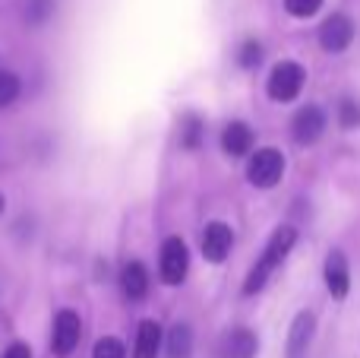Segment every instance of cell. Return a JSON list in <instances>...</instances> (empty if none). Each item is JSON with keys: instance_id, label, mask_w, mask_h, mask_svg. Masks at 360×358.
Segmentation results:
<instances>
[{"instance_id": "obj_5", "label": "cell", "mask_w": 360, "mask_h": 358, "mask_svg": "<svg viewBox=\"0 0 360 358\" xmlns=\"http://www.w3.org/2000/svg\"><path fill=\"white\" fill-rule=\"evenodd\" d=\"M82 340V321L76 311H57L54 317V330H51V352L57 358H70L76 352V346H79Z\"/></svg>"}, {"instance_id": "obj_18", "label": "cell", "mask_w": 360, "mask_h": 358, "mask_svg": "<svg viewBox=\"0 0 360 358\" xmlns=\"http://www.w3.org/2000/svg\"><path fill=\"white\" fill-rule=\"evenodd\" d=\"M19 92H22V82H19V76L10 73V70H0V108L13 105V101L19 99Z\"/></svg>"}, {"instance_id": "obj_24", "label": "cell", "mask_w": 360, "mask_h": 358, "mask_svg": "<svg viewBox=\"0 0 360 358\" xmlns=\"http://www.w3.org/2000/svg\"><path fill=\"white\" fill-rule=\"evenodd\" d=\"M0 216H4V194H0Z\"/></svg>"}, {"instance_id": "obj_16", "label": "cell", "mask_w": 360, "mask_h": 358, "mask_svg": "<svg viewBox=\"0 0 360 358\" xmlns=\"http://www.w3.org/2000/svg\"><path fill=\"white\" fill-rule=\"evenodd\" d=\"M165 352L168 358H190L193 355V330L190 323H174L165 340Z\"/></svg>"}, {"instance_id": "obj_1", "label": "cell", "mask_w": 360, "mask_h": 358, "mask_svg": "<svg viewBox=\"0 0 360 358\" xmlns=\"http://www.w3.org/2000/svg\"><path fill=\"white\" fill-rule=\"evenodd\" d=\"M294 245H297V232H294L291 226L275 228V232L269 235V241H266V251H262V257L256 260L253 266H250L247 279H243V295H256V292L266 289L269 276H272V273L278 270L281 264H285V257L294 251Z\"/></svg>"}, {"instance_id": "obj_11", "label": "cell", "mask_w": 360, "mask_h": 358, "mask_svg": "<svg viewBox=\"0 0 360 358\" xmlns=\"http://www.w3.org/2000/svg\"><path fill=\"white\" fill-rule=\"evenodd\" d=\"M316 336V314L313 311H297L288 330V358H304Z\"/></svg>"}, {"instance_id": "obj_22", "label": "cell", "mask_w": 360, "mask_h": 358, "mask_svg": "<svg viewBox=\"0 0 360 358\" xmlns=\"http://www.w3.org/2000/svg\"><path fill=\"white\" fill-rule=\"evenodd\" d=\"M323 6V0H285V10L297 19H310Z\"/></svg>"}, {"instance_id": "obj_19", "label": "cell", "mask_w": 360, "mask_h": 358, "mask_svg": "<svg viewBox=\"0 0 360 358\" xmlns=\"http://www.w3.org/2000/svg\"><path fill=\"white\" fill-rule=\"evenodd\" d=\"M237 63H240L243 70H256L262 63V44L256 42V38H247V42L240 44V51H237Z\"/></svg>"}, {"instance_id": "obj_20", "label": "cell", "mask_w": 360, "mask_h": 358, "mask_svg": "<svg viewBox=\"0 0 360 358\" xmlns=\"http://www.w3.org/2000/svg\"><path fill=\"white\" fill-rule=\"evenodd\" d=\"M338 124H342L345 130L360 127V101L357 99H342L338 101Z\"/></svg>"}, {"instance_id": "obj_14", "label": "cell", "mask_w": 360, "mask_h": 358, "mask_svg": "<svg viewBox=\"0 0 360 358\" xmlns=\"http://www.w3.org/2000/svg\"><path fill=\"white\" fill-rule=\"evenodd\" d=\"M158 349H162V327L155 321H143L133 342V358H155Z\"/></svg>"}, {"instance_id": "obj_2", "label": "cell", "mask_w": 360, "mask_h": 358, "mask_svg": "<svg viewBox=\"0 0 360 358\" xmlns=\"http://www.w3.org/2000/svg\"><path fill=\"white\" fill-rule=\"evenodd\" d=\"M304 82H307V70L297 61H278L266 80V92L272 101H294L304 92Z\"/></svg>"}, {"instance_id": "obj_17", "label": "cell", "mask_w": 360, "mask_h": 358, "mask_svg": "<svg viewBox=\"0 0 360 358\" xmlns=\"http://www.w3.org/2000/svg\"><path fill=\"white\" fill-rule=\"evenodd\" d=\"M54 13V0H25V23L29 25H44Z\"/></svg>"}, {"instance_id": "obj_9", "label": "cell", "mask_w": 360, "mask_h": 358, "mask_svg": "<svg viewBox=\"0 0 360 358\" xmlns=\"http://www.w3.org/2000/svg\"><path fill=\"white\" fill-rule=\"evenodd\" d=\"M256 352H259V340L250 327H231L218 340V358H256Z\"/></svg>"}, {"instance_id": "obj_4", "label": "cell", "mask_w": 360, "mask_h": 358, "mask_svg": "<svg viewBox=\"0 0 360 358\" xmlns=\"http://www.w3.org/2000/svg\"><path fill=\"white\" fill-rule=\"evenodd\" d=\"M158 273H162L165 285H180L190 273V251H186L184 238L171 235L162 245V257H158Z\"/></svg>"}, {"instance_id": "obj_13", "label": "cell", "mask_w": 360, "mask_h": 358, "mask_svg": "<svg viewBox=\"0 0 360 358\" xmlns=\"http://www.w3.org/2000/svg\"><path fill=\"white\" fill-rule=\"evenodd\" d=\"M120 289H124V295L130 298V302H143V298L149 295V270H146V264L130 260V264L120 270Z\"/></svg>"}, {"instance_id": "obj_12", "label": "cell", "mask_w": 360, "mask_h": 358, "mask_svg": "<svg viewBox=\"0 0 360 358\" xmlns=\"http://www.w3.org/2000/svg\"><path fill=\"white\" fill-rule=\"evenodd\" d=\"M253 143H256V133H253V127L243 124V121H231L221 133V149L228 152L231 159L250 156V152H253Z\"/></svg>"}, {"instance_id": "obj_3", "label": "cell", "mask_w": 360, "mask_h": 358, "mask_svg": "<svg viewBox=\"0 0 360 358\" xmlns=\"http://www.w3.org/2000/svg\"><path fill=\"white\" fill-rule=\"evenodd\" d=\"M247 178L253 187H275V184L285 178V156L275 146H266V149H256L247 162Z\"/></svg>"}, {"instance_id": "obj_15", "label": "cell", "mask_w": 360, "mask_h": 358, "mask_svg": "<svg viewBox=\"0 0 360 358\" xmlns=\"http://www.w3.org/2000/svg\"><path fill=\"white\" fill-rule=\"evenodd\" d=\"M202 140H205V121L196 111H186L180 118V146L186 152H196L202 146Z\"/></svg>"}, {"instance_id": "obj_23", "label": "cell", "mask_w": 360, "mask_h": 358, "mask_svg": "<svg viewBox=\"0 0 360 358\" xmlns=\"http://www.w3.org/2000/svg\"><path fill=\"white\" fill-rule=\"evenodd\" d=\"M4 358H32V349L25 346V342H13V346L4 352Z\"/></svg>"}, {"instance_id": "obj_7", "label": "cell", "mask_w": 360, "mask_h": 358, "mask_svg": "<svg viewBox=\"0 0 360 358\" xmlns=\"http://www.w3.org/2000/svg\"><path fill=\"white\" fill-rule=\"evenodd\" d=\"M326 127H329V121H326L323 108L304 105L291 121V137H294V143H300V146H313L326 133Z\"/></svg>"}, {"instance_id": "obj_10", "label": "cell", "mask_w": 360, "mask_h": 358, "mask_svg": "<svg viewBox=\"0 0 360 358\" xmlns=\"http://www.w3.org/2000/svg\"><path fill=\"white\" fill-rule=\"evenodd\" d=\"M323 279H326V289H329L332 298H345L351 292V266H348V257L345 251H329L323 264Z\"/></svg>"}, {"instance_id": "obj_8", "label": "cell", "mask_w": 360, "mask_h": 358, "mask_svg": "<svg viewBox=\"0 0 360 358\" xmlns=\"http://www.w3.org/2000/svg\"><path fill=\"white\" fill-rule=\"evenodd\" d=\"M231 247H234V228L228 222H209L202 232V257L209 264H224Z\"/></svg>"}, {"instance_id": "obj_21", "label": "cell", "mask_w": 360, "mask_h": 358, "mask_svg": "<svg viewBox=\"0 0 360 358\" xmlns=\"http://www.w3.org/2000/svg\"><path fill=\"white\" fill-rule=\"evenodd\" d=\"M92 358H127V349L117 336H101L92 349Z\"/></svg>"}, {"instance_id": "obj_6", "label": "cell", "mask_w": 360, "mask_h": 358, "mask_svg": "<svg viewBox=\"0 0 360 358\" xmlns=\"http://www.w3.org/2000/svg\"><path fill=\"white\" fill-rule=\"evenodd\" d=\"M357 35V25L348 13H332L323 25H319V48L329 51V54H342L351 48Z\"/></svg>"}]
</instances>
